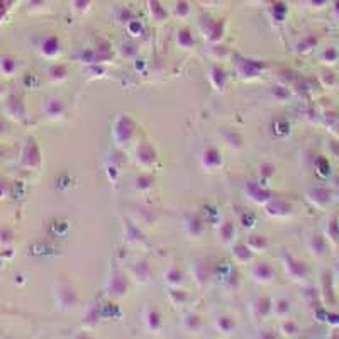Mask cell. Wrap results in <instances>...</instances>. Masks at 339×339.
<instances>
[{
    "label": "cell",
    "instance_id": "6da1fadb",
    "mask_svg": "<svg viewBox=\"0 0 339 339\" xmlns=\"http://www.w3.org/2000/svg\"><path fill=\"white\" fill-rule=\"evenodd\" d=\"M136 122L131 115L127 114H120L114 122L112 129V136L117 146H127L132 141V137L136 134Z\"/></svg>",
    "mask_w": 339,
    "mask_h": 339
},
{
    "label": "cell",
    "instance_id": "7a4b0ae2",
    "mask_svg": "<svg viewBox=\"0 0 339 339\" xmlns=\"http://www.w3.org/2000/svg\"><path fill=\"white\" fill-rule=\"evenodd\" d=\"M199 29L209 43L217 44L224 36V22L221 19H212L211 16H202L199 21Z\"/></svg>",
    "mask_w": 339,
    "mask_h": 339
},
{
    "label": "cell",
    "instance_id": "3957f363",
    "mask_svg": "<svg viewBox=\"0 0 339 339\" xmlns=\"http://www.w3.org/2000/svg\"><path fill=\"white\" fill-rule=\"evenodd\" d=\"M56 302L60 304V307L63 310L71 309V307L77 305L78 293L68 280H61V282L56 285Z\"/></svg>",
    "mask_w": 339,
    "mask_h": 339
},
{
    "label": "cell",
    "instance_id": "277c9868",
    "mask_svg": "<svg viewBox=\"0 0 339 339\" xmlns=\"http://www.w3.org/2000/svg\"><path fill=\"white\" fill-rule=\"evenodd\" d=\"M136 159L142 168H149L156 163L158 156H156V149L153 148V144H151L149 141H141L139 144H137Z\"/></svg>",
    "mask_w": 339,
    "mask_h": 339
},
{
    "label": "cell",
    "instance_id": "5b68a950",
    "mask_svg": "<svg viewBox=\"0 0 339 339\" xmlns=\"http://www.w3.org/2000/svg\"><path fill=\"white\" fill-rule=\"evenodd\" d=\"M200 164L204 166V169L207 172H217L222 166V156L219 153V149L214 148V146H209L202 151L200 154Z\"/></svg>",
    "mask_w": 339,
    "mask_h": 339
},
{
    "label": "cell",
    "instance_id": "8992f818",
    "mask_svg": "<svg viewBox=\"0 0 339 339\" xmlns=\"http://www.w3.org/2000/svg\"><path fill=\"white\" fill-rule=\"evenodd\" d=\"M142 324L149 332H159L163 329V317L156 307H146L142 310Z\"/></svg>",
    "mask_w": 339,
    "mask_h": 339
},
{
    "label": "cell",
    "instance_id": "52a82bcc",
    "mask_svg": "<svg viewBox=\"0 0 339 339\" xmlns=\"http://www.w3.org/2000/svg\"><path fill=\"white\" fill-rule=\"evenodd\" d=\"M184 229L192 239H200L204 236L205 224L197 214H189V216H185V219H184Z\"/></svg>",
    "mask_w": 339,
    "mask_h": 339
},
{
    "label": "cell",
    "instance_id": "ba28073f",
    "mask_svg": "<svg viewBox=\"0 0 339 339\" xmlns=\"http://www.w3.org/2000/svg\"><path fill=\"white\" fill-rule=\"evenodd\" d=\"M251 278L258 283H270L275 278V270L270 263H254L251 268Z\"/></svg>",
    "mask_w": 339,
    "mask_h": 339
},
{
    "label": "cell",
    "instance_id": "9c48e42d",
    "mask_svg": "<svg viewBox=\"0 0 339 339\" xmlns=\"http://www.w3.org/2000/svg\"><path fill=\"white\" fill-rule=\"evenodd\" d=\"M22 164L28 168H38L41 164V153L36 144L34 139H29L24 148V154H22Z\"/></svg>",
    "mask_w": 339,
    "mask_h": 339
},
{
    "label": "cell",
    "instance_id": "30bf717a",
    "mask_svg": "<svg viewBox=\"0 0 339 339\" xmlns=\"http://www.w3.org/2000/svg\"><path fill=\"white\" fill-rule=\"evenodd\" d=\"M41 53L43 56L50 58V60H55L61 55V41L60 38L55 34H50L46 38H43L41 41Z\"/></svg>",
    "mask_w": 339,
    "mask_h": 339
},
{
    "label": "cell",
    "instance_id": "8fae6325",
    "mask_svg": "<svg viewBox=\"0 0 339 339\" xmlns=\"http://www.w3.org/2000/svg\"><path fill=\"white\" fill-rule=\"evenodd\" d=\"M207 77H209V82H211V85L217 92H224V88L227 85V75L221 66H217V65L209 66Z\"/></svg>",
    "mask_w": 339,
    "mask_h": 339
},
{
    "label": "cell",
    "instance_id": "7c38bea8",
    "mask_svg": "<svg viewBox=\"0 0 339 339\" xmlns=\"http://www.w3.org/2000/svg\"><path fill=\"white\" fill-rule=\"evenodd\" d=\"M109 290H110V295L115 297H122L124 293H127V280L120 271H115V273L110 275L109 280Z\"/></svg>",
    "mask_w": 339,
    "mask_h": 339
},
{
    "label": "cell",
    "instance_id": "4fadbf2b",
    "mask_svg": "<svg viewBox=\"0 0 339 339\" xmlns=\"http://www.w3.org/2000/svg\"><path fill=\"white\" fill-rule=\"evenodd\" d=\"M44 110H46V114L50 115L51 119H61L66 112V107H65V102L61 99L51 97V99H48L44 102Z\"/></svg>",
    "mask_w": 339,
    "mask_h": 339
},
{
    "label": "cell",
    "instance_id": "5bb4252c",
    "mask_svg": "<svg viewBox=\"0 0 339 339\" xmlns=\"http://www.w3.org/2000/svg\"><path fill=\"white\" fill-rule=\"evenodd\" d=\"M207 265L209 263L205 260H195L194 266H192V273H194V278L199 287H204L207 283L209 276H211V270H209Z\"/></svg>",
    "mask_w": 339,
    "mask_h": 339
},
{
    "label": "cell",
    "instance_id": "9a60e30c",
    "mask_svg": "<svg viewBox=\"0 0 339 339\" xmlns=\"http://www.w3.org/2000/svg\"><path fill=\"white\" fill-rule=\"evenodd\" d=\"M164 283L168 285L169 288H180L184 285V273L178 266L172 265L169 268L164 271Z\"/></svg>",
    "mask_w": 339,
    "mask_h": 339
},
{
    "label": "cell",
    "instance_id": "2e32d148",
    "mask_svg": "<svg viewBox=\"0 0 339 339\" xmlns=\"http://www.w3.org/2000/svg\"><path fill=\"white\" fill-rule=\"evenodd\" d=\"M233 258L238 265H248L253 260V251L248 244H236L233 248Z\"/></svg>",
    "mask_w": 339,
    "mask_h": 339
},
{
    "label": "cell",
    "instance_id": "e0dca14e",
    "mask_svg": "<svg viewBox=\"0 0 339 339\" xmlns=\"http://www.w3.org/2000/svg\"><path fill=\"white\" fill-rule=\"evenodd\" d=\"M246 192H248V197L251 200H254V202H258V204H261V202L266 204V202H270V200L273 199V197H270L268 192L263 190L258 184H249Z\"/></svg>",
    "mask_w": 339,
    "mask_h": 339
},
{
    "label": "cell",
    "instance_id": "ac0fdd59",
    "mask_svg": "<svg viewBox=\"0 0 339 339\" xmlns=\"http://www.w3.org/2000/svg\"><path fill=\"white\" fill-rule=\"evenodd\" d=\"M177 43H178V46L182 48V50H192V48H195V38H194V34H192V31L190 29H187V28H184V29H180L177 33Z\"/></svg>",
    "mask_w": 339,
    "mask_h": 339
},
{
    "label": "cell",
    "instance_id": "d6986e66",
    "mask_svg": "<svg viewBox=\"0 0 339 339\" xmlns=\"http://www.w3.org/2000/svg\"><path fill=\"white\" fill-rule=\"evenodd\" d=\"M260 70H261V65L260 63H254V61H251V60H243V61H239V65H238V71H239V75H243V77H256L258 73H260Z\"/></svg>",
    "mask_w": 339,
    "mask_h": 339
},
{
    "label": "cell",
    "instance_id": "ffe728a7",
    "mask_svg": "<svg viewBox=\"0 0 339 339\" xmlns=\"http://www.w3.org/2000/svg\"><path fill=\"white\" fill-rule=\"evenodd\" d=\"M246 244H248L249 249H251L253 253H261V251H265V249H268L270 241H268V238H265V236L254 234V236H251V238L248 239Z\"/></svg>",
    "mask_w": 339,
    "mask_h": 339
},
{
    "label": "cell",
    "instance_id": "44dd1931",
    "mask_svg": "<svg viewBox=\"0 0 339 339\" xmlns=\"http://www.w3.org/2000/svg\"><path fill=\"white\" fill-rule=\"evenodd\" d=\"M216 329L222 334H233L236 331V322L229 315H219L216 319Z\"/></svg>",
    "mask_w": 339,
    "mask_h": 339
},
{
    "label": "cell",
    "instance_id": "7402d4cb",
    "mask_svg": "<svg viewBox=\"0 0 339 339\" xmlns=\"http://www.w3.org/2000/svg\"><path fill=\"white\" fill-rule=\"evenodd\" d=\"M184 327L187 332H199L200 329H202V319H200V315L194 314V312L187 314L184 317Z\"/></svg>",
    "mask_w": 339,
    "mask_h": 339
},
{
    "label": "cell",
    "instance_id": "603a6c76",
    "mask_svg": "<svg viewBox=\"0 0 339 339\" xmlns=\"http://www.w3.org/2000/svg\"><path fill=\"white\" fill-rule=\"evenodd\" d=\"M222 136H224V141L227 142L229 148H233V149L243 148V136H241L238 131H234V129H226V131L222 132Z\"/></svg>",
    "mask_w": 339,
    "mask_h": 339
},
{
    "label": "cell",
    "instance_id": "cb8c5ba5",
    "mask_svg": "<svg viewBox=\"0 0 339 339\" xmlns=\"http://www.w3.org/2000/svg\"><path fill=\"white\" fill-rule=\"evenodd\" d=\"M253 310H256L258 317H266L271 312V300L268 297H258L253 304Z\"/></svg>",
    "mask_w": 339,
    "mask_h": 339
},
{
    "label": "cell",
    "instance_id": "d4e9b609",
    "mask_svg": "<svg viewBox=\"0 0 339 339\" xmlns=\"http://www.w3.org/2000/svg\"><path fill=\"white\" fill-rule=\"evenodd\" d=\"M290 310V302L288 298L285 297H276L273 302H271V312L276 315V317H283L287 315Z\"/></svg>",
    "mask_w": 339,
    "mask_h": 339
},
{
    "label": "cell",
    "instance_id": "484cf974",
    "mask_svg": "<svg viewBox=\"0 0 339 339\" xmlns=\"http://www.w3.org/2000/svg\"><path fill=\"white\" fill-rule=\"evenodd\" d=\"M66 75H68V68H66V65L56 63V65H51L50 68H48V78L53 80V82H63V80L66 78Z\"/></svg>",
    "mask_w": 339,
    "mask_h": 339
},
{
    "label": "cell",
    "instance_id": "4316f807",
    "mask_svg": "<svg viewBox=\"0 0 339 339\" xmlns=\"http://www.w3.org/2000/svg\"><path fill=\"white\" fill-rule=\"evenodd\" d=\"M283 263H285V268H287V273L293 278H298L300 276V270H304V266H300L295 258L290 256V254H285L283 256Z\"/></svg>",
    "mask_w": 339,
    "mask_h": 339
},
{
    "label": "cell",
    "instance_id": "83f0119b",
    "mask_svg": "<svg viewBox=\"0 0 339 339\" xmlns=\"http://www.w3.org/2000/svg\"><path fill=\"white\" fill-rule=\"evenodd\" d=\"M148 4H149V12H151V16H153L154 21L161 22V21L166 19L168 12H166V9L161 6L159 0H148Z\"/></svg>",
    "mask_w": 339,
    "mask_h": 339
},
{
    "label": "cell",
    "instance_id": "f1b7e54d",
    "mask_svg": "<svg viewBox=\"0 0 339 339\" xmlns=\"http://www.w3.org/2000/svg\"><path fill=\"white\" fill-rule=\"evenodd\" d=\"M285 16H287V7H285L282 2H275L273 6L270 7V17L276 22V24L283 22Z\"/></svg>",
    "mask_w": 339,
    "mask_h": 339
},
{
    "label": "cell",
    "instance_id": "f546056e",
    "mask_svg": "<svg viewBox=\"0 0 339 339\" xmlns=\"http://www.w3.org/2000/svg\"><path fill=\"white\" fill-rule=\"evenodd\" d=\"M219 236H221V239H222V243L224 244H231L233 243V239H234V236H236V231H234V224L233 222H224V224L221 226V233H219Z\"/></svg>",
    "mask_w": 339,
    "mask_h": 339
},
{
    "label": "cell",
    "instance_id": "4dcf8cb0",
    "mask_svg": "<svg viewBox=\"0 0 339 339\" xmlns=\"http://www.w3.org/2000/svg\"><path fill=\"white\" fill-rule=\"evenodd\" d=\"M173 11H175V16L178 19H187L192 12V7H190L189 0H177Z\"/></svg>",
    "mask_w": 339,
    "mask_h": 339
},
{
    "label": "cell",
    "instance_id": "1f68e13d",
    "mask_svg": "<svg viewBox=\"0 0 339 339\" xmlns=\"http://www.w3.org/2000/svg\"><path fill=\"white\" fill-rule=\"evenodd\" d=\"M0 70H2L4 73L7 75V77L14 75V71L17 70V61H16V58H12V56H4V58H0Z\"/></svg>",
    "mask_w": 339,
    "mask_h": 339
},
{
    "label": "cell",
    "instance_id": "d6a6232c",
    "mask_svg": "<svg viewBox=\"0 0 339 339\" xmlns=\"http://www.w3.org/2000/svg\"><path fill=\"white\" fill-rule=\"evenodd\" d=\"M7 109H9V112L14 115V117L21 119L22 115H24V105H22V102L17 99V97H11V99H9Z\"/></svg>",
    "mask_w": 339,
    "mask_h": 339
},
{
    "label": "cell",
    "instance_id": "836d02e7",
    "mask_svg": "<svg viewBox=\"0 0 339 339\" xmlns=\"http://www.w3.org/2000/svg\"><path fill=\"white\" fill-rule=\"evenodd\" d=\"M134 273H136V276H137V280H141L142 283L148 282V278H149V265H148V263H146L144 260L136 261V265H134Z\"/></svg>",
    "mask_w": 339,
    "mask_h": 339
},
{
    "label": "cell",
    "instance_id": "e575fe53",
    "mask_svg": "<svg viewBox=\"0 0 339 339\" xmlns=\"http://www.w3.org/2000/svg\"><path fill=\"white\" fill-rule=\"evenodd\" d=\"M169 298L175 305H185L189 302V293L180 288H169Z\"/></svg>",
    "mask_w": 339,
    "mask_h": 339
},
{
    "label": "cell",
    "instance_id": "d590c367",
    "mask_svg": "<svg viewBox=\"0 0 339 339\" xmlns=\"http://www.w3.org/2000/svg\"><path fill=\"white\" fill-rule=\"evenodd\" d=\"M153 177L151 175H139L136 178V189L141 190V192H146V190H151L153 189Z\"/></svg>",
    "mask_w": 339,
    "mask_h": 339
},
{
    "label": "cell",
    "instance_id": "8d00e7d4",
    "mask_svg": "<svg viewBox=\"0 0 339 339\" xmlns=\"http://www.w3.org/2000/svg\"><path fill=\"white\" fill-rule=\"evenodd\" d=\"M92 6V0H71V7L77 14H85L88 7Z\"/></svg>",
    "mask_w": 339,
    "mask_h": 339
},
{
    "label": "cell",
    "instance_id": "74e56055",
    "mask_svg": "<svg viewBox=\"0 0 339 339\" xmlns=\"http://www.w3.org/2000/svg\"><path fill=\"white\" fill-rule=\"evenodd\" d=\"M211 55H212L214 60H221V58L224 60V58L229 55V51H227L226 46H221V44L217 43V44H212L211 46Z\"/></svg>",
    "mask_w": 339,
    "mask_h": 339
},
{
    "label": "cell",
    "instance_id": "f35d334b",
    "mask_svg": "<svg viewBox=\"0 0 339 339\" xmlns=\"http://www.w3.org/2000/svg\"><path fill=\"white\" fill-rule=\"evenodd\" d=\"M298 331V327H297V324L295 322H292V320H283L282 322V332H285L288 336H293Z\"/></svg>",
    "mask_w": 339,
    "mask_h": 339
},
{
    "label": "cell",
    "instance_id": "ab89813d",
    "mask_svg": "<svg viewBox=\"0 0 339 339\" xmlns=\"http://www.w3.org/2000/svg\"><path fill=\"white\" fill-rule=\"evenodd\" d=\"M6 14V4H4V0H0V19Z\"/></svg>",
    "mask_w": 339,
    "mask_h": 339
},
{
    "label": "cell",
    "instance_id": "60d3db41",
    "mask_svg": "<svg viewBox=\"0 0 339 339\" xmlns=\"http://www.w3.org/2000/svg\"><path fill=\"white\" fill-rule=\"evenodd\" d=\"M204 4H209V6H211V4H217L219 2V0H202Z\"/></svg>",
    "mask_w": 339,
    "mask_h": 339
},
{
    "label": "cell",
    "instance_id": "b9f144b4",
    "mask_svg": "<svg viewBox=\"0 0 339 339\" xmlns=\"http://www.w3.org/2000/svg\"><path fill=\"white\" fill-rule=\"evenodd\" d=\"M249 2H260V0H249Z\"/></svg>",
    "mask_w": 339,
    "mask_h": 339
},
{
    "label": "cell",
    "instance_id": "7bdbcfd3",
    "mask_svg": "<svg viewBox=\"0 0 339 339\" xmlns=\"http://www.w3.org/2000/svg\"><path fill=\"white\" fill-rule=\"evenodd\" d=\"M0 93H2V87H0Z\"/></svg>",
    "mask_w": 339,
    "mask_h": 339
}]
</instances>
